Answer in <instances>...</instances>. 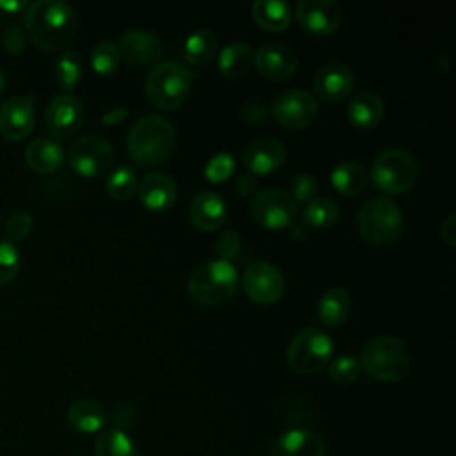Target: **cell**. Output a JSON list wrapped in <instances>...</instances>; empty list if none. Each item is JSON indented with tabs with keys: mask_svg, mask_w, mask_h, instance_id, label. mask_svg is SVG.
Segmentation results:
<instances>
[{
	"mask_svg": "<svg viewBox=\"0 0 456 456\" xmlns=\"http://www.w3.org/2000/svg\"><path fill=\"white\" fill-rule=\"evenodd\" d=\"M440 235H442V239H444L449 246H454V242H456V217H454V214H449V216L442 221Z\"/></svg>",
	"mask_w": 456,
	"mask_h": 456,
	"instance_id": "cell-44",
	"label": "cell"
},
{
	"mask_svg": "<svg viewBox=\"0 0 456 456\" xmlns=\"http://www.w3.org/2000/svg\"><path fill=\"white\" fill-rule=\"evenodd\" d=\"M126 114H128V109H126V107H114V109H110V110H107V112L103 114L102 121L107 123V125H114V123L123 121V119L126 118Z\"/></svg>",
	"mask_w": 456,
	"mask_h": 456,
	"instance_id": "cell-45",
	"label": "cell"
},
{
	"mask_svg": "<svg viewBox=\"0 0 456 456\" xmlns=\"http://www.w3.org/2000/svg\"><path fill=\"white\" fill-rule=\"evenodd\" d=\"M351 308V297L347 290L342 287H333L328 289L317 305V314L322 324L326 326H338L349 314Z\"/></svg>",
	"mask_w": 456,
	"mask_h": 456,
	"instance_id": "cell-28",
	"label": "cell"
},
{
	"mask_svg": "<svg viewBox=\"0 0 456 456\" xmlns=\"http://www.w3.org/2000/svg\"><path fill=\"white\" fill-rule=\"evenodd\" d=\"M36 123V110L30 98L14 94L0 105V134L9 141L25 139Z\"/></svg>",
	"mask_w": 456,
	"mask_h": 456,
	"instance_id": "cell-15",
	"label": "cell"
},
{
	"mask_svg": "<svg viewBox=\"0 0 456 456\" xmlns=\"http://www.w3.org/2000/svg\"><path fill=\"white\" fill-rule=\"evenodd\" d=\"M285 155L287 150L280 139L258 137L244 148L242 162L251 175H267L283 164Z\"/></svg>",
	"mask_w": 456,
	"mask_h": 456,
	"instance_id": "cell-19",
	"label": "cell"
},
{
	"mask_svg": "<svg viewBox=\"0 0 456 456\" xmlns=\"http://www.w3.org/2000/svg\"><path fill=\"white\" fill-rule=\"evenodd\" d=\"M297 23L312 34L335 32L344 18V11L335 0H299L294 9Z\"/></svg>",
	"mask_w": 456,
	"mask_h": 456,
	"instance_id": "cell-13",
	"label": "cell"
},
{
	"mask_svg": "<svg viewBox=\"0 0 456 456\" xmlns=\"http://www.w3.org/2000/svg\"><path fill=\"white\" fill-rule=\"evenodd\" d=\"M137 192L141 198V203L148 207L150 210H167L178 194L176 182L160 171H151L142 176V180L137 183Z\"/></svg>",
	"mask_w": 456,
	"mask_h": 456,
	"instance_id": "cell-21",
	"label": "cell"
},
{
	"mask_svg": "<svg viewBox=\"0 0 456 456\" xmlns=\"http://www.w3.org/2000/svg\"><path fill=\"white\" fill-rule=\"evenodd\" d=\"M292 200L297 203H308L310 200L315 198L317 192V178L312 176L310 173H297L292 176L290 183H289V191H287Z\"/></svg>",
	"mask_w": 456,
	"mask_h": 456,
	"instance_id": "cell-38",
	"label": "cell"
},
{
	"mask_svg": "<svg viewBox=\"0 0 456 456\" xmlns=\"http://www.w3.org/2000/svg\"><path fill=\"white\" fill-rule=\"evenodd\" d=\"M5 89V77H4V71L0 69V93Z\"/></svg>",
	"mask_w": 456,
	"mask_h": 456,
	"instance_id": "cell-47",
	"label": "cell"
},
{
	"mask_svg": "<svg viewBox=\"0 0 456 456\" xmlns=\"http://www.w3.org/2000/svg\"><path fill=\"white\" fill-rule=\"evenodd\" d=\"M242 289L251 301L271 305L283 297L287 281L283 273L274 264L255 260L244 269Z\"/></svg>",
	"mask_w": 456,
	"mask_h": 456,
	"instance_id": "cell-11",
	"label": "cell"
},
{
	"mask_svg": "<svg viewBox=\"0 0 456 456\" xmlns=\"http://www.w3.org/2000/svg\"><path fill=\"white\" fill-rule=\"evenodd\" d=\"M251 16L265 30H283L290 23L292 11L290 5L281 0H255Z\"/></svg>",
	"mask_w": 456,
	"mask_h": 456,
	"instance_id": "cell-26",
	"label": "cell"
},
{
	"mask_svg": "<svg viewBox=\"0 0 456 456\" xmlns=\"http://www.w3.org/2000/svg\"><path fill=\"white\" fill-rule=\"evenodd\" d=\"M119 50L114 41L103 39L91 52V66L98 75H110L119 66Z\"/></svg>",
	"mask_w": 456,
	"mask_h": 456,
	"instance_id": "cell-35",
	"label": "cell"
},
{
	"mask_svg": "<svg viewBox=\"0 0 456 456\" xmlns=\"http://www.w3.org/2000/svg\"><path fill=\"white\" fill-rule=\"evenodd\" d=\"M66 419L69 426L84 435L100 433V429L107 422L105 408L94 399H77L69 404Z\"/></svg>",
	"mask_w": 456,
	"mask_h": 456,
	"instance_id": "cell-24",
	"label": "cell"
},
{
	"mask_svg": "<svg viewBox=\"0 0 456 456\" xmlns=\"http://www.w3.org/2000/svg\"><path fill=\"white\" fill-rule=\"evenodd\" d=\"M119 55L135 66L155 64L162 57V43L146 28H130L118 39Z\"/></svg>",
	"mask_w": 456,
	"mask_h": 456,
	"instance_id": "cell-17",
	"label": "cell"
},
{
	"mask_svg": "<svg viewBox=\"0 0 456 456\" xmlns=\"http://www.w3.org/2000/svg\"><path fill=\"white\" fill-rule=\"evenodd\" d=\"M333 340L321 328L308 326L296 333L287 349V362L297 374H315L331 358Z\"/></svg>",
	"mask_w": 456,
	"mask_h": 456,
	"instance_id": "cell-8",
	"label": "cell"
},
{
	"mask_svg": "<svg viewBox=\"0 0 456 456\" xmlns=\"http://www.w3.org/2000/svg\"><path fill=\"white\" fill-rule=\"evenodd\" d=\"M25 160L36 173H53L64 160L62 146L52 137H36L25 148Z\"/></svg>",
	"mask_w": 456,
	"mask_h": 456,
	"instance_id": "cell-23",
	"label": "cell"
},
{
	"mask_svg": "<svg viewBox=\"0 0 456 456\" xmlns=\"http://www.w3.org/2000/svg\"><path fill=\"white\" fill-rule=\"evenodd\" d=\"M251 62H253V52L246 43H240V41H233L226 45L217 57V66L221 73L232 78L242 77L251 68Z\"/></svg>",
	"mask_w": 456,
	"mask_h": 456,
	"instance_id": "cell-29",
	"label": "cell"
},
{
	"mask_svg": "<svg viewBox=\"0 0 456 456\" xmlns=\"http://www.w3.org/2000/svg\"><path fill=\"white\" fill-rule=\"evenodd\" d=\"M4 48L11 53H20L25 48V34L20 27L12 25L4 32Z\"/></svg>",
	"mask_w": 456,
	"mask_h": 456,
	"instance_id": "cell-43",
	"label": "cell"
},
{
	"mask_svg": "<svg viewBox=\"0 0 456 456\" xmlns=\"http://www.w3.org/2000/svg\"><path fill=\"white\" fill-rule=\"evenodd\" d=\"M82 77V59L77 52H64L55 62V78L64 91H73Z\"/></svg>",
	"mask_w": 456,
	"mask_h": 456,
	"instance_id": "cell-33",
	"label": "cell"
},
{
	"mask_svg": "<svg viewBox=\"0 0 456 456\" xmlns=\"http://www.w3.org/2000/svg\"><path fill=\"white\" fill-rule=\"evenodd\" d=\"M356 221L365 240L372 244H388L401 233L403 210L388 196H372L362 203Z\"/></svg>",
	"mask_w": 456,
	"mask_h": 456,
	"instance_id": "cell-6",
	"label": "cell"
},
{
	"mask_svg": "<svg viewBox=\"0 0 456 456\" xmlns=\"http://www.w3.org/2000/svg\"><path fill=\"white\" fill-rule=\"evenodd\" d=\"M240 235L233 230L223 232L217 240H216V253L219 255L221 260L230 262L232 258H235L240 253Z\"/></svg>",
	"mask_w": 456,
	"mask_h": 456,
	"instance_id": "cell-41",
	"label": "cell"
},
{
	"mask_svg": "<svg viewBox=\"0 0 456 456\" xmlns=\"http://www.w3.org/2000/svg\"><path fill=\"white\" fill-rule=\"evenodd\" d=\"M217 50V36L208 28H198L185 37L183 55L191 64H203L214 57Z\"/></svg>",
	"mask_w": 456,
	"mask_h": 456,
	"instance_id": "cell-31",
	"label": "cell"
},
{
	"mask_svg": "<svg viewBox=\"0 0 456 456\" xmlns=\"http://www.w3.org/2000/svg\"><path fill=\"white\" fill-rule=\"evenodd\" d=\"M112 146L110 142L96 134H86L75 139L69 146V164L82 176H100L109 171L112 164Z\"/></svg>",
	"mask_w": 456,
	"mask_h": 456,
	"instance_id": "cell-10",
	"label": "cell"
},
{
	"mask_svg": "<svg viewBox=\"0 0 456 456\" xmlns=\"http://www.w3.org/2000/svg\"><path fill=\"white\" fill-rule=\"evenodd\" d=\"M328 374L333 381H337L340 385H349L360 378L362 367H360L358 358H354L353 354H340L330 363Z\"/></svg>",
	"mask_w": 456,
	"mask_h": 456,
	"instance_id": "cell-36",
	"label": "cell"
},
{
	"mask_svg": "<svg viewBox=\"0 0 456 456\" xmlns=\"http://www.w3.org/2000/svg\"><path fill=\"white\" fill-rule=\"evenodd\" d=\"M25 27L30 39L46 52L68 46L77 34V14L62 0H37L28 4Z\"/></svg>",
	"mask_w": 456,
	"mask_h": 456,
	"instance_id": "cell-1",
	"label": "cell"
},
{
	"mask_svg": "<svg viewBox=\"0 0 456 456\" xmlns=\"http://www.w3.org/2000/svg\"><path fill=\"white\" fill-rule=\"evenodd\" d=\"M385 112L383 98L374 91H360L347 105V118L358 128H372Z\"/></svg>",
	"mask_w": 456,
	"mask_h": 456,
	"instance_id": "cell-25",
	"label": "cell"
},
{
	"mask_svg": "<svg viewBox=\"0 0 456 456\" xmlns=\"http://www.w3.org/2000/svg\"><path fill=\"white\" fill-rule=\"evenodd\" d=\"M192 84V73L176 61L157 62L146 78V94L150 102L162 109L171 110L183 103Z\"/></svg>",
	"mask_w": 456,
	"mask_h": 456,
	"instance_id": "cell-5",
	"label": "cell"
},
{
	"mask_svg": "<svg viewBox=\"0 0 456 456\" xmlns=\"http://www.w3.org/2000/svg\"><path fill=\"white\" fill-rule=\"evenodd\" d=\"M360 367L379 381L403 379L411 365L408 346L394 335H376L367 340L360 353Z\"/></svg>",
	"mask_w": 456,
	"mask_h": 456,
	"instance_id": "cell-3",
	"label": "cell"
},
{
	"mask_svg": "<svg viewBox=\"0 0 456 456\" xmlns=\"http://www.w3.org/2000/svg\"><path fill=\"white\" fill-rule=\"evenodd\" d=\"M237 283L239 274L235 265L232 262L217 258L196 265L189 276L187 289L196 301L217 306L233 297Z\"/></svg>",
	"mask_w": 456,
	"mask_h": 456,
	"instance_id": "cell-4",
	"label": "cell"
},
{
	"mask_svg": "<svg viewBox=\"0 0 456 456\" xmlns=\"http://www.w3.org/2000/svg\"><path fill=\"white\" fill-rule=\"evenodd\" d=\"M251 217L267 230L289 228L297 216V203L285 189H264L251 200Z\"/></svg>",
	"mask_w": 456,
	"mask_h": 456,
	"instance_id": "cell-9",
	"label": "cell"
},
{
	"mask_svg": "<svg viewBox=\"0 0 456 456\" xmlns=\"http://www.w3.org/2000/svg\"><path fill=\"white\" fill-rule=\"evenodd\" d=\"M312 84L319 98L337 103L353 93L354 75L342 62H328L315 71Z\"/></svg>",
	"mask_w": 456,
	"mask_h": 456,
	"instance_id": "cell-18",
	"label": "cell"
},
{
	"mask_svg": "<svg viewBox=\"0 0 456 456\" xmlns=\"http://www.w3.org/2000/svg\"><path fill=\"white\" fill-rule=\"evenodd\" d=\"M46 126L55 137H69L75 134L84 119L80 100L71 93H61L50 100L45 112Z\"/></svg>",
	"mask_w": 456,
	"mask_h": 456,
	"instance_id": "cell-14",
	"label": "cell"
},
{
	"mask_svg": "<svg viewBox=\"0 0 456 456\" xmlns=\"http://www.w3.org/2000/svg\"><path fill=\"white\" fill-rule=\"evenodd\" d=\"M267 456H328V449L317 433L294 428L269 445Z\"/></svg>",
	"mask_w": 456,
	"mask_h": 456,
	"instance_id": "cell-20",
	"label": "cell"
},
{
	"mask_svg": "<svg viewBox=\"0 0 456 456\" xmlns=\"http://www.w3.org/2000/svg\"><path fill=\"white\" fill-rule=\"evenodd\" d=\"M253 59L258 71L271 80L289 78L290 75H294L299 64L296 50L281 41L264 43L256 50V55Z\"/></svg>",
	"mask_w": 456,
	"mask_h": 456,
	"instance_id": "cell-16",
	"label": "cell"
},
{
	"mask_svg": "<svg viewBox=\"0 0 456 456\" xmlns=\"http://www.w3.org/2000/svg\"><path fill=\"white\" fill-rule=\"evenodd\" d=\"M370 178L383 192H404L417 180V160L404 148L385 150L372 160Z\"/></svg>",
	"mask_w": 456,
	"mask_h": 456,
	"instance_id": "cell-7",
	"label": "cell"
},
{
	"mask_svg": "<svg viewBox=\"0 0 456 456\" xmlns=\"http://www.w3.org/2000/svg\"><path fill=\"white\" fill-rule=\"evenodd\" d=\"M94 456H139V452L125 431L109 428L96 435Z\"/></svg>",
	"mask_w": 456,
	"mask_h": 456,
	"instance_id": "cell-30",
	"label": "cell"
},
{
	"mask_svg": "<svg viewBox=\"0 0 456 456\" xmlns=\"http://www.w3.org/2000/svg\"><path fill=\"white\" fill-rule=\"evenodd\" d=\"M319 105L314 94L305 89H289L273 102V116L290 130H301L317 118Z\"/></svg>",
	"mask_w": 456,
	"mask_h": 456,
	"instance_id": "cell-12",
	"label": "cell"
},
{
	"mask_svg": "<svg viewBox=\"0 0 456 456\" xmlns=\"http://www.w3.org/2000/svg\"><path fill=\"white\" fill-rule=\"evenodd\" d=\"M137 183L139 180L135 171L128 166H119L109 175L107 191L110 192L112 198L123 201V200H128L137 191Z\"/></svg>",
	"mask_w": 456,
	"mask_h": 456,
	"instance_id": "cell-34",
	"label": "cell"
},
{
	"mask_svg": "<svg viewBox=\"0 0 456 456\" xmlns=\"http://www.w3.org/2000/svg\"><path fill=\"white\" fill-rule=\"evenodd\" d=\"M235 167V160L232 153H216L205 166V176L210 182H223L226 180Z\"/></svg>",
	"mask_w": 456,
	"mask_h": 456,
	"instance_id": "cell-40",
	"label": "cell"
},
{
	"mask_svg": "<svg viewBox=\"0 0 456 456\" xmlns=\"http://www.w3.org/2000/svg\"><path fill=\"white\" fill-rule=\"evenodd\" d=\"M34 219L30 216V212L27 210H16L14 214H11V217L5 223V237L12 242H18L21 239H25L30 230H32Z\"/></svg>",
	"mask_w": 456,
	"mask_h": 456,
	"instance_id": "cell-39",
	"label": "cell"
},
{
	"mask_svg": "<svg viewBox=\"0 0 456 456\" xmlns=\"http://www.w3.org/2000/svg\"><path fill=\"white\" fill-rule=\"evenodd\" d=\"M25 7H28V4L27 2H2L0 0V9L2 11H5V12H18V11H21V9H25Z\"/></svg>",
	"mask_w": 456,
	"mask_h": 456,
	"instance_id": "cell-46",
	"label": "cell"
},
{
	"mask_svg": "<svg viewBox=\"0 0 456 456\" xmlns=\"http://www.w3.org/2000/svg\"><path fill=\"white\" fill-rule=\"evenodd\" d=\"M189 214L196 228L212 232L224 224L228 217V207L221 194L214 191H201L192 198Z\"/></svg>",
	"mask_w": 456,
	"mask_h": 456,
	"instance_id": "cell-22",
	"label": "cell"
},
{
	"mask_svg": "<svg viewBox=\"0 0 456 456\" xmlns=\"http://www.w3.org/2000/svg\"><path fill=\"white\" fill-rule=\"evenodd\" d=\"M20 271V251L12 240L0 235V285L9 283Z\"/></svg>",
	"mask_w": 456,
	"mask_h": 456,
	"instance_id": "cell-37",
	"label": "cell"
},
{
	"mask_svg": "<svg viewBox=\"0 0 456 456\" xmlns=\"http://www.w3.org/2000/svg\"><path fill=\"white\" fill-rule=\"evenodd\" d=\"M176 144L173 125L160 114L148 112L137 118L128 132V151L141 166L166 162Z\"/></svg>",
	"mask_w": 456,
	"mask_h": 456,
	"instance_id": "cell-2",
	"label": "cell"
},
{
	"mask_svg": "<svg viewBox=\"0 0 456 456\" xmlns=\"http://www.w3.org/2000/svg\"><path fill=\"white\" fill-rule=\"evenodd\" d=\"M338 217V207L330 198H314L303 208V221L312 228H328Z\"/></svg>",
	"mask_w": 456,
	"mask_h": 456,
	"instance_id": "cell-32",
	"label": "cell"
},
{
	"mask_svg": "<svg viewBox=\"0 0 456 456\" xmlns=\"http://www.w3.org/2000/svg\"><path fill=\"white\" fill-rule=\"evenodd\" d=\"M112 420H114V428L125 431V428L132 426L135 420V408L132 403L125 401L121 404H118L112 411Z\"/></svg>",
	"mask_w": 456,
	"mask_h": 456,
	"instance_id": "cell-42",
	"label": "cell"
},
{
	"mask_svg": "<svg viewBox=\"0 0 456 456\" xmlns=\"http://www.w3.org/2000/svg\"><path fill=\"white\" fill-rule=\"evenodd\" d=\"M331 183L333 187L346 196H354L360 194L369 182V173L367 169L353 160L347 162H340L333 167L331 171Z\"/></svg>",
	"mask_w": 456,
	"mask_h": 456,
	"instance_id": "cell-27",
	"label": "cell"
}]
</instances>
